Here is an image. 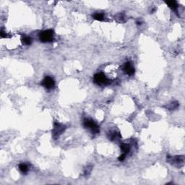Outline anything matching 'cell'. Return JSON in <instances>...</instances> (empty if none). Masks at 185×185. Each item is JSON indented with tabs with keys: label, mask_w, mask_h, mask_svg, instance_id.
Segmentation results:
<instances>
[{
	"label": "cell",
	"mask_w": 185,
	"mask_h": 185,
	"mask_svg": "<svg viewBox=\"0 0 185 185\" xmlns=\"http://www.w3.org/2000/svg\"><path fill=\"white\" fill-rule=\"evenodd\" d=\"M124 71L125 72L126 74L129 75H132L134 73V68L132 63L130 62H127L125 63L124 66Z\"/></svg>",
	"instance_id": "8992f818"
},
{
	"label": "cell",
	"mask_w": 185,
	"mask_h": 185,
	"mask_svg": "<svg viewBox=\"0 0 185 185\" xmlns=\"http://www.w3.org/2000/svg\"><path fill=\"white\" fill-rule=\"evenodd\" d=\"M84 127L85 128L90 129L91 132L93 133H98L99 132V127L97 125L96 123L92 119H87L84 120Z\"/></svg>",
	"instance_id": "3957f363"
},
{
	"label": "cell",
	"mask_w": 185,
	"mask_h": 185,
	"mask_svg": "<svg viewBox=\"0 0 185 185\" xmlns=\"http://www.w3.org/2000/svg\"><path fill=\"white\" fill-rule=\"evenodd\" d=\"M121 150H122V152L124 153V154H127L130 151V146L128 145V144H125V143H122L121 145Z\"/></svg>",
	"instance_id": "9c48e42d"
},
{
	"label": "cell",
	"mask_w": 185,
	"mask_h": 185,
	"mask_svg": "<svg viewBox=\"0 0 185 185\" xmlns=\"http://www.w3.org/2000/svg\"><path fill=\"white\" fill-rule=\"evenodd\" d=\"M31 38L30 37H27V36H26V37H25L23 39V43L25 45H30L31 43Z\"/></svg>",
	"instance_id": "7c38bea8"
},
{
	"label": "cell",
	"mask_w": 185,
	"mask_h": 185,
	"mask_svg": "<svg viewBox=\"0 0 185 185\" xmlns=\"http://www.w3.org/2000/svg\"><path fill=\"white\" fill-rule=\"evenodd\" d=\"M168 160L169 161V163H172V164L176 165V164H179V163H183L184 162V157L182 156H176V157H169Z\"/></svg>",
	"instance_id": "52a82bcc"
},
{
	"label": "cell",
	"mask_w": 185,
	"mask_h": 185,
	"mask_svg": "<svg viewBox=\"0 0 185 185\" xmlns=\"http://www.w3.org/2000/svg\"><path fill=\"white\" fill-rule=\"evenodd\" d=\"M64 130V126L59 124V123H55L54 124V129H53V134L54 137H57L59 134H62L63 130Z\"/></svg>",
	"instance_id": "5b68a950"
},
{
	"label": "cell",
	"mask_w": 185,
	"mask_h": 185,
	"mask_svg": "<svg viewBox=\"0 0 185 185\" xmlns=\"http://www.w3.org/2000/svg\"><path fill=\"white\" fill-rule=\"evenodd\" d=\"M19 169L22 173H27V171H28L27 165L24 164V163H21V164L19 165Z\"/></svg>",
	"instance_id": "8fae6325"
},
{
	"label": "cell",
	"mask_w": 185,
	"mask_h": 185,
	"mask_svg": "<svg viewBox=\"0 0 185 185\" xmlns=\"http://www.w3.org/2000/svg\"><path fill=\"white\" fill-rule=\"evenodd\" d=\"M41 85H43L45 88L49 90V89H51L52 88H53V86H54L55 85V82L54 80H53V78L48 76V77H46L43 79Z\"/></svg>",
	"instance_id": "277c9868"
},
{
	"label": "cell",
	"mask_w": 185,
	"mask_h": 185,
	"mask_svg": "<svg viewBox=\"0 0 185 185\" xmlns=\"http://www.w3.org/2000/svg\"><path fill=\"white\" fill-rule=\"evenodd\" d=\"M166 4L169 6L170 8H171L172 10H176L178 7V4L176 1H166Z\"/></svg>",
	"instance_id": "ba28073f"
},
{
	"label": "cell",
	"mask_w": 185,
	"mask_h": 185,
	"mask_svg": "<svg viewBox=\"0 0 185 185\" xmlns=\"http://www.w3.org/2000/svg\"><path fill=\"white\" fill-rule=\"evenodd\" d=\"M93 18L98 21H103L104 20V14L102 13H95L93 14Z\"/></svg>",
	"instance_id": "30bf717a"
},
{
	"label": "cell",
	"mask_w": 185,
	"mask_h": 185,
	"mask_svg": "<svg viewBox=\"0 0 185 185\" xmlns=\"http://www.w3.org/2000/svg\"><path fill=\"white\" fill-rule=\"evenodd\" d=\"M94 82L99 85H106L110 83V80L103 73H97L94 75Z\"/></svg>",
	"instance_id": "7a4b0ae2"
},
{
	"label": "cell",
	"mask_w": 185,
	"mask_h": 185,
	"mask_svg": "<svg viewBox=\"0 0 185 185\" xmlns=\"http://www.w3.org/2000/svg\"><path fill=\"white\" fill-rule=\"evenodd\" d=\"M39 38L41 42L49 43L53 40V31L52 30H47L41 32L39 35Z\"/></svg>",
	"instance_id": "6da1fadb"
},
{
	"label": "cell",
	"mask_w": 185,
	"mask_h": 185,
	"mask_svg": "<svg viewBox=\"0 0 185 185\" xmlns=\"http://www.w3.org/2000/svg\"><path fill=\"white\" fill-rule=\"evenodd\" d=\"M125 156H126V155L123 153L122 155H121V156H119V160L120 161H121V160H123L124 159V158H125Z\"/></svg>",
	"instance_id": "4fadbf2b"
}]
</instances>
